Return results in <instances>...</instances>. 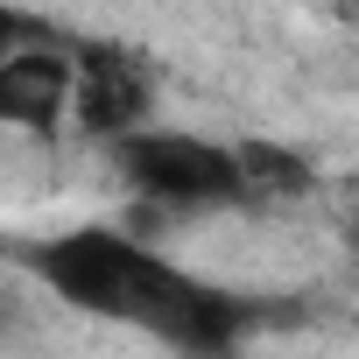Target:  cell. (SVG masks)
<instances>
[{
    "label": "cell",
    "mask_w": 359,
    "mask_h": 359,
    "mask_svg": "<svg viewBox=\"0 0 359 359\" xmlns=\"http://www.w3.org/2000/svg\"><path fill=\"white\" fill-rule=\"evenodd\" d=\"M78 106V57L57 43H22L0 57V120L22 134H57V120Z\"/></svg>",
    "instance_id": "obj_5"
},
{
    "label": "cell",
    "mask_w": 359,
    "mask_h": 359,
    "mask_svg": "<svg viewBox=\"0 0 359 359\" xmlns=\"http://www.w3.org/2000/svg\"><path fill=\"white\" fill-rule=\"evenodd\" d=\"M15 261L57 303H71L85 317H106V324H134L148 338H155V324L169 317L176 289H184V275H191L169 254H155L148 240L120 233V226H71V233L29 240V247H15Z\"/></svg>",
    "instance_id": "obj_1"
},
{
    "label": "cell",
    "mask_w": 359,
    "mask_h": 359,
    "mask_svg": "<svg viewBox=\"0 0 359 359\" xmlns=\"http://www.w3.org/2000/svg\"><path fill=\"white\" fill-rule=\"evenodd\" d=\"M352 254H359V219H352Z\"/></svg>",
    "instance_id": "obj_7"
},
{
    "label": "cell",
    "mask_w": 359,
    "mask_h": 359,
    "mask_svg": "<svg viewBox=\"0 0 359 359\" xmlns=\"http://www.w3.org/2000/svg\"><path fill=\"white\" fill-rule=\"evenodd\" d=\"M275 317H282V303H261V296H240V289H219V282L184 275V289H176L169 317L155 324V338L169 352H191V359H226V352H240Z\"/></svg>",
    "instance_id": "obj_3"
},
{
    "label": "cell",
    "mask_w": 359,
    "mask_h": 359,
    "mask_svg": "<svg viewBox=\"0 0 359 359\" xmlns=\"http://www.w3.org/2000/svg\"><path fill=\"white\" fill-rule=\"evenodd\" d=\"M113 169L127 176V191L162 205V212H219V205H247V169L240 148H219L205 134L184 127H148L134 141L113 148Z\"/></svg>",
    "instance_id": "obj_2"
},
{
    "label": "cell",
    "mask_w": 359,
    "mask_h": 359,
    "mask_svg": "<svg viewBox=\"0 0 359 359\" xmlns=\"http://www.w3.org/2000/svg\"><path fill=\"white\" fill-rule=\"evenodd\" d=\"M240 148V169H247V191L254 198H303L317 191V169L303 148H282V141H233Z\"/></svg>",
    "instance_id": "obj_6"
},
{
    "label": "cell",
    "mask_w": 359,
    "mask_h": 359,
    "mask_svg": "<svg viewBox=\"0 0 359 359\" xmlns=\"http://www.w3.org/2000/svg\"><path fill=\"white\" fill-rule=\"evenodd\" d=\"M148 113H155V85H148V71H141L134 57H120V50L78 57V106H71L78 134L120 148V141H134V134L155 127Z\"/></svg>",
    "instance_id": "obj_4"
}]
</instances>
